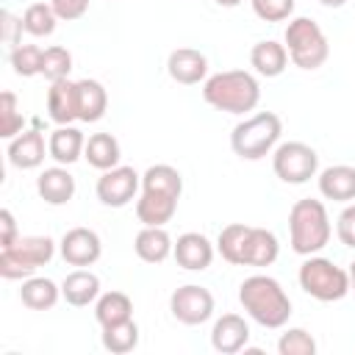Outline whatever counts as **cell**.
I'll use <instances>...</instances> for the list:
<instances>
[{"label":"cell","mask_w":355,"mask_h":355,"mask_svg":"<svg viewBox=\"0 0 355 355\" xmlns=\"http://www.w3.org/2000/svg\"><path fill=\"white\" fill-rule=\"evenodd\" d=\"M239 302L252 322H258L261 327H269V330L283 327L291 316L288 294L269 275H250L239 286Z\"/></svg>","instance_id":"cell-1"},{"label":"cell","mask_w":355,"mask_h":355,"mask_svg":"<svg viewBox=\"0 0 355 355\" xmlns=\"http://www.w3.org/2000/svg\"><path fill=\"white\" fill-rule=\"evenodd\" d=\"M202 97L225 114H247L261 100V83L247 69H225L202 80Z\"/></svg>","instance_id":"cell-2"},{"label":"cell","mask_w":355,"mask_h":355,"mask_svg":"<svg viewBox=\"0 0 355 355\" xmlns=\"http://www.w3.org/2000/svg\"><path fill=\"white\" fill-rule=\"evenodd\" d=\"M330 216L322 200H297L288 211V244L297 255H316L330 241Z\"/></svg>","instance_id":"cell-3"},{"label":"cell","mask_w":355,"mask_h":355,"mask_svg":"<svg viewBox=\"0 0 355 355\" xmlns=\"http://www.w3.org/2000/svg\"><path fill=\"white\" fill-rule=\"evenodd\" d=\"M283 133V122L275 111H258L239 122L230 133V147L241 161H261L266 158Z\"/></svg>","instance_id":"cell-4"},{"label":"cell","mask_w":355,"mask_h":355,"mask_svg":"<svg viewBox=\"0 0 355 355\" xmlns=\"http://www.w3.org/2000/svg\"><path fill=\"white\" fill-rule=\"evenodd\" d=\"M283 44L288 50L291 64L300 67V69H319L330 55L327 36L319 28V22L311 19V17L288 19L286 33H283Z\"/></svg>","instance_id":"cell-5"},{"label":"cell","mask_w":355,"mask_h":355,"mask_svg":"<svg viewBox=\"0 0 355 355\" xmlns=\"http://www.w3.org/2000/svg\"><path fill=\"white\" fill-rule=\"evenodd\" d=\"M297 280H300V288L319 302H338L352 291L349 272L322 255H305L297 272Z\"/></svg>","instance_id":"cell-6"},{"label":"cell","mask_w":355,"mask_h":355,"mask_svg":"<svg viewBox=\"0 0 355 355\" xmlns=\"http://www.w3.org/2000/svg\"><path fill=\"white\" fill-rule=\"evenodd\" d=\"M55 255V241L50 236H19L14 244L0 250V277L25 280L36 269L47 266Z\"/></svg>","instance_id":"cell-7"},{"label":"cell","mask_w":355,"mask_h":355,"mask_svg":"<svg viewBox=\"0 0 355 355\" xmlns=\"http://www.w3.org/2000/svg\"><path fill=\"white\" fill-rule=\"evenodd\" d=\"M272 169L283 183L302 186L319 172V155L305 141H283L272 150Z\"/></svg>","instance_id":"cell-8"},{"label":"cell","mask_w":355,"mask_h":355,"mask_svg":"<svg viewBox=\"0 0 355 355\" xmlns=\"http://www.w3.org/2000/svg\"><path fill=\"white\" fill-rule=\"evenodd\" d=\"M169 311L172 316L180 322V324H202L214 316V294L205 288V286H197V283H186L180 288L172 291L169 297Z\"/></svg>","instance_id":"cell-9"},{"label":"cell","mask_w":355,"mask_h":355,"mask_svg":"<svg viewBox=\"0 0 355 355\" xmlns=\"http://www.w3.org/2000/svg\"><path fill=\"white\" fill-rule=\"evenodd\" d=\"M139 186H141V175L133 166H114L97 178L94 194L108 208H125L130 200H136Z\"/></svg>","instance_id":"cell-10"},{"label":"cell","mask_w":355,"mask_h":355,"mask_svg":"<svg viewBox=\"0 0 355 355\" xmlns=\"http://www.w3.org/2000/svg\"><path fill=\"white\" fill-rule=\"evenodd\" d=\"M58 250H61V258L69 266H80L83 269V266H92V263L100 261L103 241L92 227H72V230H67L61 236Z\"/></svg>","instance_id":"cell-11"},{"label":"cell","mask_w":355,"mask_h":355,"mask_svg":"<svg viewBox=\"0 0 355 355\" xmlns=\"http://www.w3.org/2000/svg\"><path fill=\"white\" fill-rule=\"evenodd\" d=\"M214 252H216V247L208 241V236L194 233V230L178 236L175 250H172L178 266L186 269V272H202V269H208L211 261H214Z\"/></svg>","instance_id":"cell-12"},{"label":"cell","mask_w":355,"mask_h":355,"mask_svg":"<svg viewBox=\"0 0 355 355\" xmlns=\"http://www.w3.org/2000/svg\"><path fill=\"white\" fill-rule=\"evenodd\" d=\"M166 72L175 83L194 86L208 78V58H205V53H200L194 47H178L166 58Z\"/></svg>","instance_id":"cell-13"},{"label":"cell","mask_w":355,"mask_h":355,"mask_svg":"<svg viewBox=\"0 0 355 355\" xmlns=\"http://www.w3.org/2000/svg\"><path fill=\"white\" fill-rule=\"evenodd\" d=\"M250 341V324L239 313H222L211 327V347L222 355H233L244 349Z\"/></svg>","instance_id":"cell-14"},{"label":"cell","mask_w":355,"mask_h":355,"mask_svg":"<svg viewBox=\"0 0 355 355\" xmlns=\"http://www.w3.org/2000/svg\"><path fill=\"white\" fill-rule=\"evenodd\" d=\"M47 116L55 125H72L78 116V80L61 78L47 89Z\"/></svg>","instance_id":"cell-15"},{"label":"cell","mask_w":355,"mask_h":355,"mask_svg":"<svg viewBox=\"0 0 355 355\" xmlns=\"http://www.w3.org/2000/svg\"><path fill=\"white\" fill-rule=\"evenodd\" d=\"M44 153H50V150L44 144V136H42L39 125L31 128V130H22L19 136H14L8 141V164L17 166V169H36V166H42Z\"/></svg>","instance_id":"cell-16"},{"label":"cell","mask_w":355,"mask_h":355,"mask_svg":"<svg viewBox=\"0 0 355 355\" xmlns=\"http://www.w3.org/2000/svg\"><path fill=\"white\" fill-rule=\"evenodd\" d=\"M36 191L47 205H67L75 197V178L61 164L42 169L36 178Z\"/></svg>","instance_id":"cell-17"},{"label":"cell","mask_w":355,"mask_h":355,"mask_svg":"<svg viewBox=\"0 0 355 355\" xmlns=\"http://www.w3.org/2000/svg\"><path fill=\"white\" fill-rule=\"evenodd\" d=\"M178 200L180 197L164 191H141V197L136 200V219L150 227H164L175 216Z\"/></svg>","instance_id":"cell-18"},{"label":"cell","mask_w":355,"mask_h":355,"mask_svg":"<svg viewBox=\"0 0 355 355\" xmlns=\"http://www.w3.org/2000/svg\"><path fill=\"white\" fill-rule=\"evenodd\" d=\"M319 194L333 202H352L355 200V166L336 164L319 172Z\"/></svg>","instance_id":"cell-19"},{"label":"cell","mask_w":355,"mask_h":355,"mask_svg":"<svg viewBox=\"0 0 355 355\" xmlns=\"http://www.w3.org/2000/svg\"><path fill=\"white\" fill-rule=\"evenodd\" d=\"M280 255V244L277 236L266 227H252L247 233L244 241V255H241V266H272Z\"/></svg>","instance_id":"cell-20"},{"label":"cell","mask_w":355,"mask_h":355,"mask_svg":"<svg viewBox=\"0 0 355 355\" xmlns=\"http://www.w3.org/2000/svg\"><path fill=\"white\" fill-rule=\"evenodd\" d=\"M83 147H86V136L75 125H58L47 139V150H50L47 155L61 166L75 164L83 155Z\"/></svg>","instance_id":"cell-21"},{"label":"cell","mask_w":355,"mask_h":355,"mask_svg":"<svg viewBox=\"0 0 355 355\" xmlns=\"http://www.w3.org/2000/svg\"><path fill=\"white\" fill-rule=\"evenodd\" d=\"M133 250H136V255L144 263H164L172 255L175 241L166 233V227H150V225H144L136 233V239H133Z\"/></svg>","instance_id":"cell-22"},{"label":"cell","mask_w":355,"mask_h":355,"mask_svg":"<svg viewBox=\"0 0 355 355\" xmlns=\"http://www.w3.org/2000/svg\"><path fill=\"white\" fill-rule=\"evenodd\" d=\"M288 50H286V44H280V42H275V39H263V42H258V44H252V50H250V64H252V69L258 72V75H263V78H277V75H283L286 72V67H288Z\"/></svg>","instance_id":"cell-23"},{"label":"cell","mask_w":355,"mask_h":355,"mask_svg":"<svg viewBox=\"0 0 355 355\" xmlns=\"http://www.w3.org/2000/svg\"><path fill=\"white\" fill-rule=\"evenodd\" d=\"M61 297L75 305V308H83V305H92L97 297H100V277L89 269H75L64 277L61 283Z\"/></svg>","instance_id":"cell-24"},{"label":"cell","mask_w":355,"mask_h":355,"mask_svg":"<svg viewBox=\"0 0 355 355\" xmlns=\"http://www.w3.org/2000/svg\"><path fill=\"white\" fill-rule=\"evenodd\" d=\"M108 111V92L100 80H78V116L80 122H100Z\"/></svg>","instance_id":"cell-25"},{"label":"cell","mask_w":355,"mask_h":355,"mask_svg":"<svg viewBox=\"0 0 355 355\" xmlns=\"http://www.w3.org/2000/svg\"><path fill=\"white\" fill-rule=\"evenodd\" d=\"M83 158L89 161V166H94V169H100V172L119 166L122 150H119L116 136H111V133H92V136L86 139Z\"/></svg>","instance_id":"cell-26"},{"label":"cell","mask_w":355,"mask_h":355,"mask_svg":"<svg viewBox=\"0 0 355 355\" xmlns=\"http://www.w3.org/2000/svg\"><path fill=\"white\" fill-rule=\"evenodd\" d=\"M61 297V286H55L50 277H25L19 288V300L31 311H50Z\"/></svg>","instance_id":"cell-27"},{"label":"cell","mask_w":355,"mask_h":355,"mask_svg":"<svg viewBox=\"0 0 355 355\" xmlns=\"http://www.w3.org/2000/svg\"><path fill=\"white\" fill-rule=\"evenodd\" d=\"M94 319L100 327L133 319V300L125 291H105L94 300Z\"/></svg>","instance_id":"cell-28"},{"label":"cell","mask_w":355,"mask_h":355,"mask_svg":"<svg viewBox=\"0 0 355 355\" xmlns=\"http://www.w3.org/2000/svg\"><path fill=\"white\" fill-rule=\"evenodd\" d=\"M141 191H164V194H183V175L169 164H153L141 175Z\"/></svg>","instance_id":"cell-29"},{"label":"cell","mask_w":355,"mask_h":355,"mask_svg":"<svg viewBox=\"0 0 355 355\" xmlns=\"http://www.w3.org/2000/svg\"><path fill=\"white\" fill-rule=\"evenodd\" d=\"M103 347L114 355H125V352H133L139 347V324L133 319H125V322H116V324H108L103 327V336H100Z\"/></svg>","instance_id":"cell-30"},{"label":"cell","mask_w":355,"mask_h":355,"mask_svg":"<svg viewBox=\"0 0 355 355\" xmlns=\"http://www.w3.org/2000/svg\"><path fill=\"white\" fill-rule=\"evenodd\" d=\"M247 233H250V225H244V222H230V225H225V227L219 230V239H216V252H219L227 263L241 266Z\"/></svg>","instance_id":"cell-31"},{"label":"cell","mask_w":355,"mask_h":355,"mask_svg":"<svg viewBox=\"0 0 355 355\" xmlns=\"http://www.w3.org/2000/svg\"><path fill=\"white\" fill-rule=\"evenodd\" d=\"M55 22H58V14L50 3H31L22 14V28L31 36H50L55 31Z\"/></svg>","instance_id":"cell-32"},{"label":"cell","mask_w":355,"mask_h":355,"mask_svg":"<svg viewBox=\"0 0 355 355\" xmlns=\"http://www.w3.org/2000/svg\"><path fill=\"white\" fill-rule=\"evenodd\" d=\"M42 58H44V50L39 44H17L8 55V61L19 78L42 75Z\"/></svg>","instance_id":"cell-33"},{"label":"cell","mask_w":355,"mask_h":355,"mask_svg":"<svg viewBox=\"0 0 355 355\" xmlns=\"http://www.w3.org/2000/svg\"><path fill=\"white\" fill-rule=\"evenodd\" d=\"M22 125H25V119H22V111H19V100H17L14 92L6 89L0 94V136L11 141L14 136L22 133Z\"/></svg>","instance_id":"cell-34"},{"label":"cell","mask_w":355,"mask_h":355,"mask_svg":"<svg viewBox=\"0 0 355 355\" xmlns=\"http://www.w3.org/2000/svg\"><path fill=\"white\" fill-rule=\"evenodd\" d=\"M69 69H72V53L61 44H53L44 50V58H42V75L53 83V80H61V78H69Z\"/></svg>","instance_id":"cell-35"},{"label":"cell","mask_w":355,"mask_h":355,"mask_svg":"<svg viewBox=\"0 0 355 355\" xmlns=\"http://www.w3.org/2000/svg\"><path fill=\"white\" fill-rule=\"evenodd\" d=\"M277 352L280 355H316V338L302 327H288L277 338Z\"/></svg>","instance_id":"cell-36"},{"label":"cell","mask_w":355,"mask_h":355,"mask_svg":"<svg viewBox=\"0 0 355 355\" xmlns=\"http://www.w3.org/2000/svg\"><path fill=\"white\" fill-rule=\"evenodd\" d=\"M252 11L263 22H286L294 14V0H250Z\"/></svg>","instance_id":"cell-37"},{"label":"cell","mask_w":355,"mask_h":355,"mask_svg":"<svg viewBox=\"0 0 355 355\" xmlns=\"http://www.w3.org/2000/svg\"><path fill=\"white\" fill-rule=\"evenodd\" d=\"M336 236H338V241L344 247H352L355 250V202H349L338 214V219H336Z\"/></svg>","instance_id":"cell-38"},{"label":"cell","mask_w":355,"mask_h":355,"mask_svg":"<svg viewBox=\"0 0 355 355\" xmlns=\"http://www.w3.org/2000/svg\"><path fill=\"white\" fill-rule=\"evenodd\" d=\"M50 6L55 8L58 19H64V22H75L89 11V0H50Z\"/></svg>","instance_id":"cell-39"},{"label":"cell","mask_w":355,"mask_h":355,"mask_svg":"<svg viewBox=\"0 0 355 355\" xmlns=\"http://www.w3.org/2000/svg\"><path fill=\"white\" fill-rule=\"evenodd\" d=\"M25 28H22V17L17 19L11 11H0V36H3V42L6 44H19V33H22Z\"/></svg>","instance_id":"cell-40"},{"label":"cell","mask_w":355,"mask_h":355,"mask_svg":"<svg viewBox=\"0 0 355 355\" xmlns=\"http://www.w3.org/2000/svg\"><path fill=\"white\" fill-rule=\"evenodd\" d=\"M0 250L3 247H8V244H14L17 239H19V233H17V222H14V214L8 211V208H3L0 211Z\"/></svg>","instance_id":"cell-41"},{"label":"cell","mask_w":355,"mask_h":355,"mask_svg":"<svg viewBox=\"0 0 355 355\" xmlns=\"http://www.w3.org/2000/svg\"><path fill=\"white\" fill-rule=\"evenodd\" d=\"M319 3H322L324 8H341V6L347 3V0H319Z\"/></svg>","instance_id":"cell-42"},{"label":"cell","mask_w":355,"mask_h":355,"mask_svg":"<svg viewBox=\"0 0 355 355\" xmlns=\"http://www.w3.org/2000/svg\"><path fill=\"white\" fill-rule=\"evenodd\" d=\"M241 0H216V6H225V8H236Z\"/></svg>","instance_id":"cell-43"},{"label":"cell","mask_w":355,"mask_h":355,"mask_svg":"<svg viewBox=\"0 0 355 355\" xmlns=\"http://www.w3.org/2000/svg\"><path fill=\"white\" fill-rule=\"evenodd\" d=\"M347 272H349V288L355 291V261L349 263V269H347Z\"/></svg>","instance_id":"cell-44"}]
</instances>
